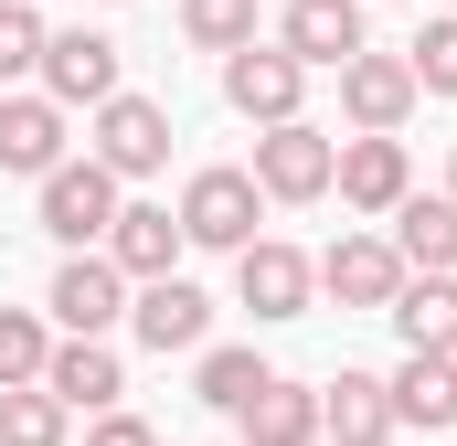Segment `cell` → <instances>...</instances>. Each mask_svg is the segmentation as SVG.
Segmentation results:
<instances>
[{
    "label": "cell",
    "instance_id": "6da1fadb",
    "mask_svg": "<svg viewBox=\"0 0 457 446\" xmlns=\"http://www.w3.org/2000/svg\"><path fill=\"white\" fill-rule=\"evenodd\" d=\"M330 170H341V138H330V128H309V117H287V128H255V160H245V181H255L266 202H330Z\"/></svg>",
    "mask_w": 457,
    "mask_h": 446
},
{
    "label": "cell",
    "instance_id": "7a4b0ae2",
    "mask_svg": "<svg viewBox=\"0 0 457 446\" xmlns=\"http://www.w3.org/2000/svg\"><path fill=\"white\" fill-rule=\"evenodd\" d=\"M86 160L107 170L117 192H128V181H149V170L170 160V107H160V96H128V86H117L107 107L86 117Z\"/></svg>",
    "mask_w": 457,
    "mask_h": 446
},
{
    "label": "cell",
    "instance_id": "3957f363",
    "mask_svg": "<svg viewBox=\"0 0 457 446\" xmlns=\"http://www.w3.org/2000/svg\"><path fill=\"white\" fill-rule=\"evenodd\" d=\"M255 213H266V192L234 160H213V170L181 181V244H203V255H245L255 244Z\"/></svg>",
    "mask_w": 457,
    "mask_h": 446
},
{
    "label": "cell",
    "instance_id": "277c9868",
    "mask_svg": "<svg viewBox=\"0 0 457 446\" xmlns=\"http://www.w3.org/2000/svg\"><path fill=\"white\" fill-rule=\"evenodd\" d=\"M224 107L245 128H287V117L309 107V64L277 54V43H245V54H224Z\"/></svg>",
    "mask_w": 457,
    "mask_h": 446
},
{
    "label": "cell",
    "instance_id": "5b68a950",
    "mask_svg": "<svg viewBox=\"0 0 457 446\" xmlns=\"http://www.w3.org/2000/svg\"><path fill=\"white\" fill-rule=\"evenodd\" d=\"M234 298L277 330V319H309V298H320V255H298V244H277V234H255L245 255H234Z\"/></svg>",
    "mask_w": 457,
    "mask_h": 446
},
{
    "label": "cell",
    "instance_id": "8992f818",
    "mask_svg": "<svg viewBox=\"0 0 457 446\" xmlns=\"http://www.w3.org/2000/svg\"><path fill=\"white\" fill-rule=\"evenodd\" d=\"M43 319H54L64 340H107L117 319H128V277H117L107 255H64L54 287H43Z\"/></svg>",
    "mask_w": 457,
    "mask_h": 446
},
{
    "label": "cell",
    "instance_id": "52a82bcc",
    "mask_svg": "<svg viewBox=\"0 0 457 446\" xmlns=\"http://www.w3.org/2000/svg\"><path fill=\"white\" fill-rule=\"evenodd\" d=\"M117 202H128V192H117L96 160H64V170L43 181V234H54L64 255H96V244H107V223H117Z\"/></svg>",
    "mask_w": 457,
    "mask_h": 446
},
{
    "label": "cell",
    "instance_id": "ba28073f",
    "mask_svg": "<svg viewBox=\"0 0 457 446\" xmlns=\"http://www.w3.org/2000/svg\"><path fill=\"white\" fill-rule=\"evenodd\" d=\"M277 54H298L309 75H341L351 54H372V21H361V0H287L277 11Z\"/></svg>",
    "mask_w": 457,
    "mask_h": 446
},
{
    "label": "cell",
    "instance_id": "9c48e42d",
    "mask_svg": "<svg viewBox=\"0 0 457 446\" xmlns=\"http://www.w3.org/2000/svg\"><path fill=\"white\" fill-rule=\"evenodd\" d=\"M128 330H138V351H160V361H170V351H192V361H203V351H213V298H203L192 277L128 287Z\"/></svg>",
    "mask_w": 457,
    "mask_h": 446
},
{
    "label": "cell",
    "instance_id": "30bf717a",
    "mask_svg": "<svg viewBox=\"0 0 457 446\" xmlns=\"http://www.w3.org/2000/svg\"><path fill=\"white\" fill-rule=\"evenodd\" d=\"M64 160H75V149H64V107H54L43 86L0 96V170H11V181H32V192H43Z\"/></svg>",
    "mask_w": 457,
    "mask_h": 446
},
{
    "label": "cell",
    "instance_id": "8fae6325",
    "mask_svg": "<svg viewBox=\"0 0 457 446\" xmlns=\"http://www.w3.org/2000/svg\"><path fill=\"white\" fill-rule=\"evenodd\" d=\"M96 255H107L128 287H160V277H181V213H170V202H117Z\"/></svg>",
    "mask_w": 457,
    "mask_h": 446
},
{
    "label": "cell",
    "instance_id": "7c38bea8",
    "mask_svg": "<svg viewBox=\"0 0 457 446\" xmlns=\"http://www.w3.org/2000/svg\"><path fill=\"white\" fill-rule=\"evenodd\" d=\"M341 117H351V138H394L415 117V64L404 54H351L341 64Z\"/></svg>",
    "mask_w": 457,
    "mask_h": 446
},
{
    "label": "cell",
    "instance_id": "4fadbf2b",
    "mask_svg": "<svg viewBox=\"0 0 457 446\" xmlns=\"http://www.w3.org/2000/svg\"><path fill=\"white\" fill-rule=\"evenodd\" d=\"M43 96H54L64 117H75V107L96 117V107L117 96V43H107V32H86V21L54 32V43H43Z\"/></svg>",
    "mask_w": 457,
    "mask_h": 446
},
{
    "label": "cell",
    "instance_id": "5bb4252c",
    "mask_svg": "<svg viewBox=\"0 0 457 446\" xmlns=\"http://www.w3.org/2000/svg\"><path fill=\"white\" fill-rule=\"evenodd\" d=\"M320 298H330V309H394V298H404V255H394L383 234H341V244L320 255Z\"/></svg>",
    "mask_w": 457,
    "mask_h": 446
},
{
    "label": "cell",
    "instance_id": "9a60e30c",
    "mask_svg": "<svg viewBox=\"0 0 457 446\" xmlns=\"http://www.w3.org/2000/svg\"><path fill=\"white\" fill-rule=\"evenodd\" d=\"M43 393L64 404V415H117V393H128V361H117L107 340H54V361H43Z\"/></svg>",
    "mask_w": 457,
    "mask_h": 446
},
{
    "label": "cell",
    "instance_id": "2e32d148",
    "mask_svg": "<svg viewBox=\"0 0 457 446\" xmlns=\"http://www.w3.org/2000/svg\"><path fill=\"white\" fill-rule=\"evenodd\" d=\"M330 192H341L351 213H383L415 192V160H404V138H341V170H330Z\"/></svg>",
    "mask_w": 457,
    "mask_h": 446
},
{
    "label": "cell",
    "instance_id": "e0dca14e",
    "mask_svg": "<svg viewBox=\"0 0 457 446\" xmlns=\"http://www.w3.org/2000/svg\"><path fill=\"white\" fill-rule=\"evenodd\" d=\"M320 436L330 446H394V393H383V372H341V383H320Z\"/></svg>",
    "mask_w": 457,
    "mask_h": 446
},
{
    "label": "cell",
    "instance_id": "ac0fdd59",
    "mask_svg": "<svg viewBox=\"0 0 457 446\" xmlns=\"http://www.w3.org/2000/svg\"><path fill=\"white\" fill-rule=\"evenodd\" d=\"M383 244L404 255V277H457V202L447 192H404Z\"/></svg>",
    "mask_w": 457,
    "mask_h": 446
},
{
    "label": "cell",
    "instance_id": "d6986e66",
    "mask_svg": "<svg viewBox=\"0 0 457 446\" xmlns=\"http://www.w3.org/2000/svg\"><path fill=\"white\" fill-rule=\"evenodd\" d=\"M383 393H394V425L457 436V361H436V351H404V361L383 372Z\"/></svg>",
    "mask_w": 457,
    "mask_h": 446
},
{
    "label": "cell",
    "instance_id": "ffe728a7",
    "mask_svg": "<svg viewBox=\"0 0 457 446\" xmlns=\"http://www.w3.org/2000/svg\"><path fill=\"white\" fill-rule=\"evenodd\" d=\"M234 446H320V383H266L245 415H234Z\"/></svg>",
    "mask_w": 457,
    "mask_h": 446
},
{
    "label": "cell",
    "instance_id": "44dd1931",
    "mask_svg": "<svg viewBox=\"0 0 457 446\" xmlns=\"http://www.w3.org/2000/svg\"><path fill=\"white\" fill-rule=\"evenodd\" d=\"M383 319L404 330V351H436V361H457V277H404V298H394Z\"/></svg>",
    "mask_w": 457,
    "mask_h": 446
},
{
    "label": "cell",
    "instance_id": "7402d4cb",
    "mask_svg": "<svg viewBox=\"0 0 457 446\" xmlns=\"http://www.w3.org/2000/svg\"><path fill=\"white\" fill-rule=\"evenodd\" d=\"M266 383H277V372H266L255 351H234V340H213V351L192 361V404H213V415H245Z\"/></svg>",
    "mask_w": 457,
    "mask_h": 446
},
{
    "label": "cell",
    "instance_id": "603a6c76",
    "mask_svg": "<svg viewBox=\"0 0 457 446\" xmlns=\"http://www.w3.org/2000/svg\"><path fill=\"white\" fill-rule=\"evenodd\" d=\"M54 361V319L43 309H0V393H32Z\"/></svg>",
    "mask_w": 457,
    "mask_h": 446
},
{
    "label": "cell",
    "instance_id": "cb8c5ba5",
    "mask_svg": "<svg viewBox=\"0 0 457 446\" xmlns=\"http://www.w3.org/2000/svg\"><path fill=\"white\" fill-rule=\"evenodd\" d=\"M181 43L192 54H245L255 43V0H181Z\"/></svg>",
    "mask_w": 457,
    "mask_h": 446
},
{
    "label": "cell",
    "instance_id": "d4e9b609",
    "mask_svg": "<svg viewBox=\"0 0 457 446\" xmlns=\"http://www.w3.org/2000/svg\"><path fill=\"white\" fill-rule=\"evenodd\" d=\"M43 11L32 0H0V96H21V75H43Z\"/></svg>",
    "mask_w": 457,
    "mask_h": 446
},
{
    "label": "cell",
    "instance_id": "484cf974",
    "mask_svg": "<svg viewBox=\"0 0 457 446\" xmlns=\"http://www.w3.org/2000/svg\"><path fill=\"white\" fill-rule=\"evenodd\" d=\"M64 425H75V415H64L43 383H32V393H0V446H64Z\"/></svg>",
    "mask_w": 457,
    "mask_h": 446
},
{
    "label": "cell",
    "instance_id": "4316f807",
    "mask_svg": "<svg viewBox=\"0 0 457 446\" xmlns=\"http://www.w3.org/2000/svg\"><path fill=\"white\" fill-rule=\"evenodd\" d=\"M404 64H415V96H457V11H436V21L415 32Z\"/></svg>",
    "mask_w": 457,
    "mask_h": 446
},
{
    "label": "cell",
    "instance_id": "83f0119b",
    "mask_svg": "<svg viewBox=\"0 0 457 446\" xmlns=\"http://www.w3.org/2000/svg\"><path fill=\"white\" fill-rule=\"evenodd\" d=\"M86 446H160V425H149V415H128V404H117V415H96V425H86Z\"/></svg>",
    "mask_w": 457,
    "mask_h": 446
},
{
    "label": "cell",
    "instance_id": "f1b7e54d",
    "mask_svg": "<svg viewBox=\"0 0 457 446\" xmlns=\"http://www.w3.org/2000/svg\"><path fill=\"white\" fill-rule=\"evenodd\" d=\"M447 202H457V160H447Z\"/></svg>",
    "mask_w": 457,
    "mask_h": 446
},
{
    "label": "cell",
    "instance_id": "f546056e",
    "mask_svg": "<svg viewBox=\"0 0 457 446\" xmlns=\"http://www.w3.org/2000/svg\"><path fill=\"white\" fill-rule=\"evenodd\" d=\"M436 11H457V0H436Z\"/></svg>",
    "mask_w": 457,
    "mask_h": 446
},
{
    "label": "cell",
    "instance_id": "4dcf8cb0",
    "mask_svg": "<svg viewBox=\"0 0 457 446\" xmlns=\"http://www.w3.org/2000/svg\"><path fill=\"white\" fill-rule=\"evenodd\" d=\"M447 446H457V436H447Z\"/></svg>",
    "mask_w": 457,
    "mask_h": 446
}]
</instances>
